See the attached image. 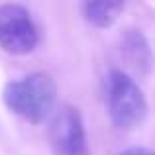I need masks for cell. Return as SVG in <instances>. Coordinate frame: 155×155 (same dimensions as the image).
I'll list each match as a JSON object with an SVG mask.
<instances>
[{"mask_svg":"<svg viewBox=\"0 0 155 155\" xmlns=\"http://www.w3.org/2000/svg\"><path fill=\"white\" fill-rule=\"evenodd\" d=\"M104 100L110 120L120 130H136L147 116V100L140 84L120 69L104 79Z\"/></svg>","mask_w":155,"mask_h":155,"instance_id":"7a4b0ae2","label":"cell"},{"mask_svg":"<svg viewBox=\"0 0 155 155\" xmlns=\"http://www.w3.org/2000/svg\"><path fill=\"white\" fill-rule=\"evenodd\" d=\"M83 16L94 28H110L124 10L122 2H84L81 6Z\"/></svg>","mask_w":155,"mask_h":155,"instance_id":"8992f818","label":"cell"},{"mask_svg":"<svg viewBox=\"0 0 155 155\" xmlns=\"http://www.w3.org/2000/svg\"><path fill=\"white\" fill-rule=\"evenodd\" d=\"M57 98V84L47 73H31L6 83L2 100L10 112L31 124H41L51 114Z\"/></svg>","mask_w":155,"mask_h":155,"instance_id":"6da1fadb","label":"cell"},{"mask_svg":"<svg viewBox=\"0 0 155 155\" xmlns=\"http://www.w3.org/2000/svg\"><path fill=\"white\" fill-rule=\"evenodd\" d=\"M49 143L55 155H91L83 114L73 104H61L49 124Z\"/></svg>","mask_w":155,"mask_h":155,"instance_id":"277c9868","label":"cell"},{"mask_svg":"<svg viewBox=\"0 0 155 155\" xmlns=\"http://www.w3.org/2000/svg\"><path fill=\"white\" fill-rule=\"evenodd\" d=\"M118 155H153V153L145 147H130V149H124V151L118 153Z\"/></svg>","mask_w":155,"mask_h":155,"instance_id":"52a82bcc","label":"cell"},{"mask_svg":"<svg viewBox=\"0 0 155 155\" xmlns=\"http://www.w3.org/2000/svg\"><path fill=\"white\" fill-rule=\"evenodd\" d=\"M120 51L126 59L128 67H132L140 75H149L151 71V47L141 30L137 28H126L120 35Z\"/></svg>","mask_w":155,"mask_h":155,"instance_id":"5b68a950","label":"cell"},{"mask_svg":"<svg viewBox=\"0 0 155 155\" xmlns=\"http://www.w3.org/2000/svg\"><path fill=\"white\" fill-rule=\"evenodd\" d=\"M39 30L22 4H0V47L10 55H28L38 47Z\"/></svg>","mask_w":155,"mask_h":155,"instance_id":"3957f363","label":"cell"}]
</instances>
